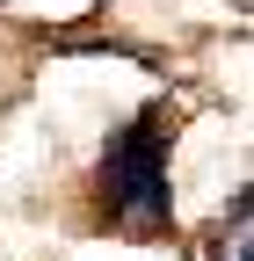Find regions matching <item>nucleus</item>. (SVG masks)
I'll list each match as a JSON object with an SVG mask.
<instances>
[{
  "mask_svg": "<svg viewBox=\"0 0 254 261\" xmlns=\"http://www.w3.org/2000/svg\"><path fill=\"white\" fill-rule=\"evenodd\" d=\"M167 152H174V123L167 109H138L123 130H109L102 145V167H94V203L116 232H167L174 225V174H167Z\"/></svg>",
  "mask_w": 254,
  "mask_h": 261,
  "instance_id": "f257e3e1",
  "label": "nucleus"
},
{
  "mask_svg": "<svg viewBox=\"0 0 254 261\" xmlns=\"http://www.w3.org/2000/svg\"><path fill=\"white\" fill-rule=\"evenodd\" d=\"M218 247H225L218 261H247V203H240V218H233V240H218Z\"/></svg>",
  "mask_w": 254,
  "mask_h": 261,
  "instance_id": "f03ea898",
  "label": "nucleus"
}]
</instances>
